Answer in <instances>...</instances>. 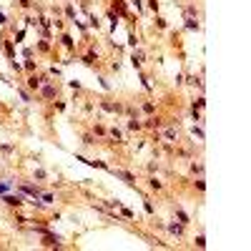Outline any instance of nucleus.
Segmentation results:
<instances>
[{
    "label": "nucleus",
    "instance_id": "nucleus-1",
    "mask_svg": "<svg viewBox=\"0 0 251 251\" xmlns=\"http://www.w3.org/2000/svg\"><path fill=\"white\" fill-rule=\"evenodd\" d=\"M3 201H5L8 206H23V203H25V201H23V196H5Z\"/></svg>",
    "mask_w": 251,
    "mask_h": 251
},
{
    "label": "nucleus",
    "instance_id": "nucleus-2",
    "mask_svg": "<svg viewBox=\"0 0 251 251\" xmlns=\"http://www.w3.org/2000/svg\"><path fill=\"white\" fill-rule=\"evenodd\" d=\"M43 95H45V98H53V95H55V88H53V86H45V88H43Z\"/></svg>",
    "mask_w": 251,
    "mask_h": 251
},
{
    "label": "nucleus",
    "instance_id": "nucleus-3",
    "mask_svg": "<svg viewBox=\"0 0 251 251\" xmlns=\"http://www.w3.org/2000/svg\"><path fill=\"white\" fill-rule=\"evenodd\" d=\"M166 138H168V141H173V138H178V133H176V128H166Z\"/></svg>",
    "mask_w": 251,
    "mask_h": 251
},
{
    "label": "nucleus",
    "instance_id": "nucleus-4",
    "mask_svg": "<svg viewBox=\"0 0 251 251\" xmlns=\"http://www.w3.org/2000/svg\"><path fill=\"white\" fill-rule=\"evenodd\" d=\"M115 176H121V178H126L128 183H133V176H131V173H126V171H115Z\"/></svg>",
    "mask_w": 251,
    "mask_h": 251
},
{
    "label": "nucleus",
    "instance_id": "nucleus-5",
    "mask_svg": "<svg viewBox=\"0 0 251 251\" xmlns=\"http://www.w3.org/2000/svg\"><path fill=\"white\" fill-rule=\"evenodd\" d=\"M176 216H178V219H181V224H188V216H186V214H183V211H181V208H176Z\"/></svg>",
    "mask_w": 251,
    "mask_h": 251
},
{
    "label": "nucleus",
    "instance_id": "nucleus-6",
    "mask_svg": "<svg viewBox=\"0 0 251 251\" xmlns=\"http://www.w3.org/2000/svg\"><path fill=\"white\" fill-rule=\"evenodd\" d=\"M168 231H171V234H181L183 228H181V226H176V224H171V226H168Z\"/></svg>",
    "mask_w": 251,
    "mask_h": 251
},
{
    "label": "nucleus",
    "instance_id": "nucleus-7",
    "mask_svg": "<svg viewBox=\"0 0 251 251\" xmlns=\"http://www.w3.org/2000/svg\"><path fill=\"white\" fill-rule=\"evenodd\" d=\"M148 186H151V188H161V181H156V178H151V181H148Z\"/></svg>",
    "mask_w": 251,
    "mask_h": 251
},
{
    "label": "nucleus",
    "instance_id": "nucleus-8",
    "mask_svg": "<svg viewBox=\"0 0 251 251\" xmlns=\"http://www.w3.org/2000/svg\"><path fill=\"white\" fill-rule=\"evenodd\" d=\"M28 86H30V88H38V86H40V81H38V78H30Z\"/></svg>",
    "mask_w": 251,
    "mask_h": 251
},
{
    "label": "nucleus",
    "instance_id": "nucleus-9",
    "mask_svg": "<svg viewBox=\"0 0 251 251\" xmlns=\"http://www.w3.org/2000/svg\"><path fill=\"white\" fill-rule=\"evenodd\" d=\"M5 191H8V186H3V183H0V194H5Z\"/></svg>",
    "mask_w": 251,
    "mask_h": 251
}]
</instances>
